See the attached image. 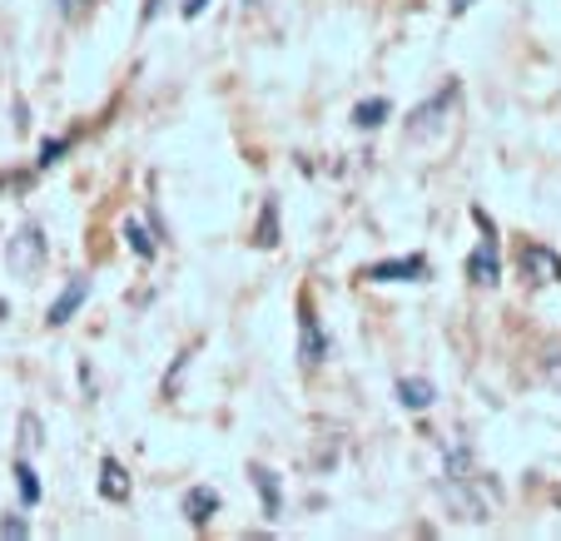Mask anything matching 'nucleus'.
Returning <instances> with one entry per match:
<instances>
[{
  "mask_svg": "<svg viewBox=\"0 0 561 541\" xmlns=\"http://www.w3.org/2000/svg\"><path fill=\"white\" fill-rule=\"evenodd\" d=\"M125 239H129V249H135L139 258H149L154 254V244L145 239V229H139V219H125Z\"/></svg>",
  "mask_w": 561,
  "mask_h": 541,
  "instance_id": "4468645a",
  "label": "nucleus"
},
{
  "mask_svg": "<svg viewBox=\"0 0 561 541\" xmlns=\"http://www.w3.org/2000/svg\"><path fill=\"white\" fill-rule=\"evenodd\" d=\"M472 5H477V0H447V11H453V15H467Z\"/></svg>",
  "mask_w": 561,
  "mask_h": 541,
  "instance_id": "a211bd4d",
  "label": "nucleus"
},
{
  "mask_svg": "<svg viewBox=\"0 0 561 541\" xmlns=\"http://www.w3.org/2000/svg\"><path fill=\"white\" fill-rule=\"evenodd\" d=\"M522 278L527 284H557L561 278V254H551L547 244H522Z\"/></svg>",
  "mask_w": 561,
  "mask_h": 541,
  "instance_id": "f257e3e1",
  "label": "nucleus"
},
{
  "mask_svg": "<svg viewBox=\"0 0 561 541\" xmlns=\"http://www.w3.org/2000/svg\"><path fill=\"white\" fill-rule=\"evenodd\" d=\"M249 482H254L259 502H264V517H268V521H274V517H278V511H284V492H278L274 472H268V468H259V462H254V468H249Z\"/></svg>",
  "mask_w": 561,
  "mask_h": 541,
  "instance_id": "423d86ee",
  "label": "nucleus"
},
{
  "mask_svg": "<svg viewBox=\"0 0 561 541\" xmlns=\"http://www.w3.org/2000/svg\"><path fill=\"white\" fill-rule=\"evenodd\" d=\"M388 115H392L388 100H358V105H353V119H358V129H378Z\"/></svg>",
  "mask_w": 561,
  "mask_h": 541,
  "instance_id": "9b49d317",
  "label": "nucleus"
},
{
  "mask_svg": "<svg viewBox=\"0 0 561 541\" xmlns=\"http://www.w3.org/2000/svg\"><path fill=\"white\" fill-rule=\"evenodd\" d=\"M427 274V258L423 254H408V258H388V264L368 268L373 284H417Z\"/></svg>",
  "mask_w": 561,
  "mask_h": 541,
  "instance_id": "20e7f679",
  "label": "nucleus"
},
{
  "mask_svg": "<svg viewBox=\"0 0 561 541\" xmlns=\"http://www.w3.org/2000/svg\"><path fill=\"white\" fill-rule=\"evenodd\" d=\"M100 497H105V502H129V472L119 468L115 457H105V462H100Z\"/></svg>",
  "mask_w": 561,
  "mask_h": 541,
  "instance_id": "6e6552de",
  "label": "nucleus"
},
{
  "mask_svg": "<svg viewBox=\"0 0 561 541\" xmlns=\"http://www.w3.org/2000/svg\"><path fill=\"white\" fill-rule=\"evenodd\" d=\"M0 531H5V537H31V527H25L21 517H5L0 521Z\"/></svg>",
  "mask_w": 561,
  "mask_h": 541,
  "instance_id": "dca6fc26",
  "label": "nucleus"
},
{
  "mask_svg": "<svg viewBox=\"0 0 561 541\" xmlns=\"http://www.w3.org/2000/svg\"><path fill=\"white\" fill-rule=\"evenodd\" d=\"M214 511H219V497H214L209 487H194L190 497H184V517H190V521H199V527L214 517Z\"/></svg>",
  "mask_w": 561,
  "mask_h": 541,
  "instance_id": "9d476101",
  "label": "nucleus"
},
{
  "mask_svg": "<svg viewBox=\"0 0 561 541\" xmlns=\"http://www.w3.org/2000/svg\"><path fill=\"white\" fill-rule=\"evenodd\" d=\"M204 5H209V0H184V15H190V21H194V15H199Z\"/></svg>",
  "mask_w": 561,
  "mask_h": 541,
  "instance_id": "6ab92c4d",
  "label": "nucleus"
},
{
  "mask_svg": "<svg viewBox=\"0 0 561 541\" xmlns=\"http://www.w3.org/2000/svg\"><path fill=\"white\" fill-rule=\"evenodd\" d=\"M90 298V278L80 274V278H70V284L60 288V298H55L50 303V313H45V323H50V329H60V323H70L75 313H80V303H85Z\"/></svg>",
  "mask_w": 561,
  "mask_h": 541,
  "instance_id": "7ed1b4c3",
  "label": "nucleus"
},
{
  "mask_svg": "<svg viewBox=\"0 0 561 541\" xmlns=\"http://www.w3.org/2000/svg\"><path fill=\"white\" fill-rule=\"evenodd\" d=\"M65 149H70V139H45V149H41V160H35V164H41V170H45V164H55V160H60Z\"/></svg>",
  "mask_w": 561,
  "mask_h": 541,
  "instance_id": "2eb2a0df",
  "label": "nucleus"
},
{
  "mask_svg": "<svg viewBox=\"0 0 561 541\" xmlns=\"http://www.w3.org/2000/svg\"><path fill=\"white\" fill-rule=\"evenodd\" d=\"M398 403H403L408 413H423V407L437 403V388L427 378H398Z\"/></svg>",
  "mask_w": 561,
  "mask_h": 541,
  "instance_id": "0eeeda50",
  "label": "nucleus"
},
{
  "mask_svg": "<svg viewBox=\"0 0 561 541\" xmlns=\"http://www.w3.org/2000/svg\"><path fill=\"white\" fill-rule=\"evenodd\" d=\"M298 362H304V368L323 362V329H318L313 319H304V333H298Z\"/></svg>",
  "mask_w": 561,
  "mask_h": 541,
  "instance_id": "1a4fd4ad",
  "label": "nucleus"
},
{
  "mask_svg": "<svg viewBox=\"0 0 561 541\" xmlns=\"http://www.w3.org/2000/svg\"><path fill=\"white\" fill-rule=\"evenodd\" d=\"M467 278H477V284H497L502 278V258H497V244H482L477 254H467Z\"/></svg>",
  "mask_w": 561,
  "mask_h": 541,
  "instance_id": "39448f33",
  "label": "nucleus"
},
{
  "mask_svg": "<svg viewBox=\"0 0 561 541\" xmlns=\"http://www.w3.org/2000/svg\"><path fill=\"white\" fill-rule=\"evenodd\" d=\"M15 487H21L25 507H35V502H41V477L31 472V462H15Z\"/></svg>",
  "mask_w": 561,
  "mask_h": 541,
  "instance_id": "f8f14e48",
  "label": "nucleus"
},
{
  "mask_svg": "<svg viewBox=\"0 0 561 541\" xmlns=\"http://www.w3.org/2000/svg\"><path fill=\"white\" fill-rule=\"evenodd\" d=\"M547 378H551V382H561V348H551V353H547Z\"/></svg>",
  "mask_w": 561,
  "mask_h": 541,
  "instance_id": "f3484780",
  "label": "nucleus"
},
{
  "mask_svg": "<svg viewBox=\"0 0 561 541\" xmlns=\"http://www.w3.org/2000/svg\"><path fill=\"white\" fill-rule=\"evenodd\" d=\"M45 264V234L35 229V223H25L21 234L11 239V268L15 274H31V268Z\"/></svg>",
  "mask_w": 561,
  "mask_h": 541,
  "instance_id": "f03ea898",
  "label": "nucleus"
},
{
  "mask_svg": "<svg viewBox=\"0 0 561 541\" xmlns=\"http://www.w3.org/2000/svg\"><path fill=\"white\" fill-rule=\"evenodd\" d=\"M254 244H278V214H274V204H264V219H259V239Z\"/></svg>",
  "mask_w": 561,
  "mask_h": 541,
  "instance_id": "ddd939ff",
  "label": "nucleus"
}]
</instances>
